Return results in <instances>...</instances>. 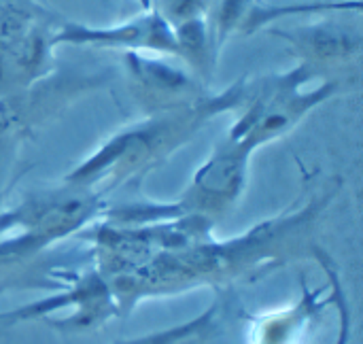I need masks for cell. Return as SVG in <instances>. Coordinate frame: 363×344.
Returning <instances> with one entry per match:
<instances>
[{"label": "cell", "mask_w": 363, "mask_h": 344, "mask_svg": "<svg viewBox=\"0 0 363 344\" xmlns=\"http://www.w3.org/2000/svg\"><path fill=\"white\" fill-rule=\"evenodd\" d=\"M319 211L321 202L313 200L300 211L257 223L247 234L230 240L219 243L211 238V232H198L166 245L136 268L104 279L115 311L123 315L138 300L151 296L262 274L294 255L311 234Z\"/></svg>", "instance_id": "cell-1"}, {"label": "cell", "mask_w": 363, "mask_h": 344, "mask_svg": "<svg viewBox=\"0 0 363 344\" xmlns=\"http://www.w3.org/2000/svg\"><path fill=\"white\" fill-rule=\"evenodd\" d=\"M245 96L247 79H240L221 94H208L202 102L189 109L147 115L143 123H136L104 143L91 157L66 177V183L87 189L100 183L115 187L121 181L162 164L170 153L196 136L208 119L223 111H238Z\"/></svg>", "instance_id": "cell-2"}, {"label": "cell", "mask_w": 363, "mask_h": 344, "mask_svg": "<svg viewBox=\"0 0 363 344\" xmlns=\"http://www.w3.org/2000/svg\"><path fill=\"white\" fill-rule=\"evenodd\" d=\"M319 70L300 62L296 68L268 74L259 79H247V96L238 111L228 143L251 153L266 143L281 138L291 132L313 109L332 98L338 83L323 79L315 89H306V83L315 79Z\"/></svg>", "instance_id": "cell-3"}, {"label": "cell", "mask_w": 363, "mask_h": 344, "mask_svg": "<svg viewBox=\"0 0 363 344\" xmlns=\"http://www.w3.org/2000/svg\"><path fill=\"white\" fill-rule=\"evenodd\" d=\"M100 209V196L70 183L62 189L26 198L15 209L0 213V262L15 266L49 245L77 234L98 217Z\"/></svg>", "instance_id": "cell-4"}, {"label": "cell", "mask_w": 363, "mask_h": 344, "mask_svg": "<svg viewBox=\"0 0 363 344\" xmlns=\"http://www.w3.org/2000/svg\"><path fill=\"white\" fill-rule=\"evenodd\" d=\"M57 19L34 0H0V96L53 72Z\"/></svg>", "instance_id": "cell-5"}, {"label": "cell", "mask_w": 363, "mask_h": 344, "mask_svg": "<svg viewBox=\"0 0 363 344\" xmlns=\"http://www.w3.org/2000/svg\"><path fill=\"white\" fill-rule=\"evenodd\" d=\"M98 83V77L79 72H51L34 85L0 96V138H13L49 117Z\"/></svg>", "instance_id": "cell-6"}, {"label": "cell", "mask_w": 363, "mask_h": 344, "mask_svg": "<svg viewBox=\"0 0 363 344\" xmlns=\"http://www.w3.org/2000/svg\"><path fill=\"white\" fill-rule=\"evenodd\" d=\"M123 64L130 89L147 115L189 109L208 96L196 77L164 60L149 57L140 51H125Z\"/></svg>", "instance_id": "cell-7"}, {"label": "cell", "mask_w": 363, "mask_h": 344, "mask_svg": "<svg viewBox=\"0 0 363 344\" xmlns=\"http://www.w3.org/2000/svg\"><path fill=\"white\" fill-rule=\"evenodd\" d=\"M89 45L104 49H123V51H151L162 55L179 57V43L170 21L155 9L147 11L140 17H134L119 26L108 28H89L83 23H60L55 32V45Z\"/></svg>", "instance_id": "cell-8"}, {"label": "cell", "mask_w": 363, "mask_h": 344, "mask_svg": "<svg viewBox=\"0 0 363 344\" xmlns=\"http://www.w3.org/2000/svg\"><path fill=\"white\" fill-rule=\"evenodd\" d=\"M325 289H308L302 283L300 300L264 313L251 321L249 344H308L319 317L328 304H332V296L323 298Z\"/></svg>", "instance_id": "cell-9"}, {"label": "cell", "mask_w": 363, "mask_h": 344, "mask_svg": "<svg viewBox=\"0 0 363 344\" xmlns=\"http://www.w3.org/2000/svg\"><path fill=\"white\" fill-rule=\"evenodd\" d=\"M274 34L285 38L302 57V62L313 66L315 70L323 66L345 64L353 60L362 49V36L357 30L330 21L302 26L296 30H277Z\"/></svg>", "instance_id": "cell-10"}, {"label": "cell", "mask_w": 363, "mask_h": 344, "mask_svg": "<svg viewBox=\"0 0 363 344\" xmlns=\"http://www.w3.org/2000/svg\"><path fill=\"white\" fill-rule=\"evenodd\" d=\"M219 304L206 309L200 317L187 321V323H181V326H174V328H168V330H162V332H153V334H147V336H140V338H134V340H119L115 344H196L204 338H208L217 328H219Z\"/></svg>", "instance_id": "cell-11"}, {"label": "cell", "mask_w": 363, "mask_h": 344, "mask_svg": "<svg viewBox=\"0 0 363 344\" xmlns=\"http://www.w3.org/2000/svg\"><path fill=\"white\" fill-rule=\"evenodd\" d=\"M213 40L217 49L238 30L249 28V19L253 13V0H213Z\"/></svg>", "instance_id": "cell-12"}, {"label": "cell", "mask_w": 363, "mask_h": 344, "mask_svg": "<svg viewBox=\"0 0 363 344\" xmlns=\"http://www.w3.org/2000/svg\"><path fill=\"white\" fill-rule=\"evenodd\" d=\"M323 266L325 274H328V281H330V296H332V304L336 306L338 311V336H336V344H349L351 343V330H353V319H351V306H349V300H347V294L342 289V283H340V277L338 272L334 270L332 266V260L330 255L319 249V247H313L311 251Z\"/></svg>", "instance_id": "cell-13"}, {"label": "cell", "mask_w": 363, "mask_h": 344, "mask_svg": "<svg viewBox=\"0 0 363 344\" xmlns=\"http://www.w3.org/2000/svg\"><path fill=\"white\" fill-rule=\"evenodd\" d=\"M155 2H157L155 11L162 13L172 28L194 17H206V11L213 4V0H155Z\"/></svg>", "instance_id": "cell-14"}, {"label": "cell", "mask_w": 363, "mask_h": 344, "mask_svg": "<svg viewBox=\"0 0 363 344\" xmlns=\"http://www.w3.org/2000/svg\"><path fill=\"white\" fill-rule=\"evenodd\" d=\"M6 143L9 140H0V185H2V177H4V166H6ZM4 264L0 262V268Z\"/></svg>", "instance_id": "cell-15"}, {"label": "cell", "mask_w": 363, "mask_h": 344, "mask_svg": "<svg viewBox=\"0 0 363 344\" xmlns=\"http://www.w3.org/2000/svg\"><path fill=\"white\" fill-rule=\"evenodd\" d=\"M138 2L143 4L145 11H151V9H153V0H138Z\"/></svg>", "instance_id": "cell-16"}]
</instances>
